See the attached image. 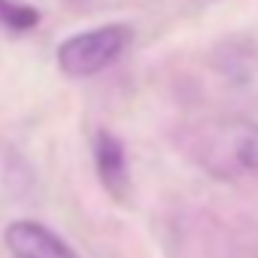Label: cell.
<instances>
[{
    "label": "cell",
    "instance_id": "6da1fadb",
    "mask_svg": "<svg viewBox=\"0 0 258 258\" xmlns=\"http://www.w3.org/2000/svg\"><path fill=\"white\" fill-rule=\"evenodd\" d=\"M134 31L127 25H100L67 37L58 46V67L67 76H94L106 70L131 43Z\"/></svg>",
    "mask_w": 258,
    "mask_h": 258
},
{
    "label": "cell",
    "instance_id": "7a4b0ae2",
    "mask_svg": "<svg viewBox=\"0 0 258 258\" xmlns=\"http://www.w3.org/2000/svg\"><path fill=\"white\" fill-rule=\"evenodd\" d=\"M13 258H79L73 246H67L55 231L34 219H19L4 234Z\"/></svg>",
    "mask_w": 258,
    "mask_h": 258
},
{
    "label": "cell",
    "instance_id": "277c9868",
    "mask_svg": "<svg viewBox=\"0 0 258 258\" xmlns=\"http://www.w3.org/2000/svg\"><path fill=\"white\" fill-rule=\"evenodd\" d=\"M225 143H228L231 164L237 170L258 173V121H249V118L231 121L225 127Z\"/></svg>",
    "mask_w": 258,
    "mask_h": 258
},
{
    "label": "cell",
    "instance_id": "3957f363",
    "mask_svg": "<svg viewBox=\"0 0 258 258\" xmlns=\"http://www.w3.org/2000/svg\"><path fill=\"white\" fill-rule=\"evenodd\" d=\"M94 167H97L103 188L121 201L127 195V158H124L121 140L112 137L109 131L94 134Z\"/></svg>",
    "mask_w": 258,
    "mask_h": 258
},
{
    "label": "cell",
    "instance_id": "5b68a950",
    "mask_svg": "<svg viewBox=\"0 0 258 258\" xmlns=\"http://www.w3.org/2000/svg\"><path fill=\"white\" fill-rule=\"evenodd\" d=\"M0 22L13 31H31L40 25V10L22 0H0Z\"/></svg>",
    "mask_w": 258,
    "mask_h": 258
}]
</instances>
